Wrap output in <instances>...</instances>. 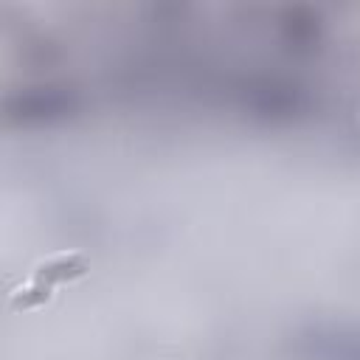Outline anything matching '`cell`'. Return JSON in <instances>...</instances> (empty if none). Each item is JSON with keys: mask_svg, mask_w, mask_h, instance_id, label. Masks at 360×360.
Listing matches in <instances>:
<instances>
[{"mask_svg": "<svg viewBox=\"0 0 360 360\" xmlns=\"http://www.w3.org/2000/svg\"><path fill=\"white\" fill-rule=\"evenodd\" d=\"M87 270H90V262H87L84 253H79V250H56V253L42 256L31 267V278L53 287V284H65V281L82 278Z\"/></svg>", "mask_w": 360, "mask_h": 360, "instance_id": "obj_1", "label": "cell"}]
</instances>
